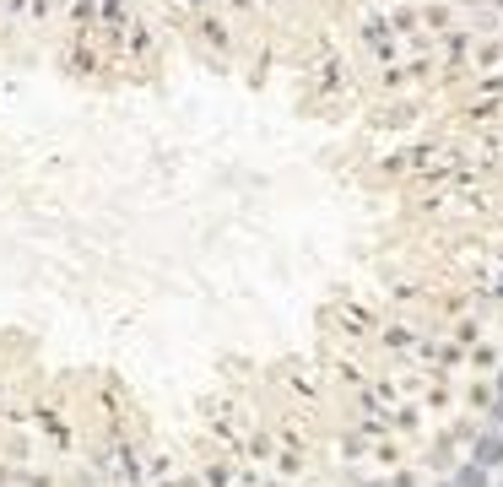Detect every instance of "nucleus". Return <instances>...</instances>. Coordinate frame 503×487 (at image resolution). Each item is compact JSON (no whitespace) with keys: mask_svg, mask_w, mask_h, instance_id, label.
Masks as SVG:
<instances>
[{"mask_svg":"<svg viewBox=\"0 0 503 487\" xmlns=\"http://www.w3.org/2000/svg\"><path fill=\"white\" fill-rule=\"evenodd\" d=\"M498 455H503V444H498V439H493V433H487L482 444H476V460H482V466H493Z\"/></svg>","mask_w":503,"mask_h":487,"instance_id":"obj_1","label":"nucleus"}]
</instances>
